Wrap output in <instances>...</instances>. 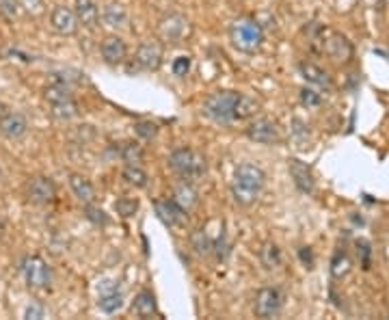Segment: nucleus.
Masks as SVG:
<instances>
[{
  "label": "nucleus",
  "mask_w": 389,
  "mask_h": 320,
  "mask_svg": "<svg viewBox=\"0 0 389 320\" xmlns=\"http://www.w3.org/2000/svg\"><path fill=\"white\" fill-rule=\"evenodd\" d=\"M266 186V173L262 167L253 162H243L238 165L234 171V180H231V197L238 206L249 208L260 199L262 191Z\"/></svg>",
  "instance_id": "f257e3e1"
},
{
  "label": "nucleus",
  "mask_w": 389,
  "mask_h": 320,
  "mask_svg": "<svg viewBox=\"0 0 389 320\" xmlns=\"http://www.w3.org/2000/svg\"><path fill=\"white\" fill-rule=\"evenodd\" d=\"M227 33L231 46L243 54H255L264 44V28L253 18H236Z\"/></svg>",
  "instance_id": "f03ea898"
},
{
  "label": "nucleus",
  "mask_w": 389,
  "mask_h": 320,
  "mask_svg": "<svg viewBox=\"0 0 389 320\" xmlns=\"http://www.w3.org/2000/svg\"><path fill=\"white\" fill-rule=\"evenodd\" d=\"M169 169L175 173L179 180H186V182H197L199 178L205 176L208 171V162L205 156L199 154L193 148H177L171 152L169 160H167Z\"/></svg>",
  "instance_id": "7ed1b4c3"
},
{
  "label": "nucleus",
  "mask_w": 389,
  "mask_h": 320,
  "mask_svg": "<svg viewBox=\"0 0 389 320\" xmlns=\"http://www.w3.org/2000/svg\"><path fill=\"white\" fill-rule=\"evenodd\" d=\"M238 94L236 91H212L201 104V113L208 120L219 124V126H231L234 120V108H236Z\"/></svg>",
  "instance_id": "20e7f679"
},
{
  "label": "nucleus",
  "mask_w": 389,
  "mask_h": 320,
  "mask_svg": "<svg viewBox=\"0 0 389 320\" xmlns=\"http://www.w3.org/2000/svg\"><path fill=\"white\" fill-rule=\"evenodd\" d=\"M156 33H158V39L162 44L177 46V44H182L191 37L193 26H191L189 18L182 15V13H167L158 20Z\"/></svg>",
  "instance_id": "39448f33"
},
{
  "label": "nucleus",
  "mask_w": 389,
  "mask_h": 320,
  "mask_svg": "<svg viewBox=\"0 0 389 320\" xmlns=\"http://www.w3.org/2000/svg\"><path fill=\"white\" fill-rule=\"evenodd\" d=\"M22 277L26 281L28 288L33 290H46L50 286V279H52V273H50V267L48 262L39 255H26L22 260Z\"/></svg>",
  "instance_id": "423d86ee"
},
{
  "label": "nucleus",
  "mask_w": 389,
  "mask_h": 320,
  "mask_svg": "<svg viewBox=\"0 0 389 320\" xmlns=\"http://www.w3.org/2000/svg\"><path fill=\"white\" fill-rule=\"evenodd\" d=\"M281 307H283V295H281L279 288L264 286L257 290L255 301H253V314L257 318H262V320L275 318V316H279Z\"/></svg>",
  "instance_id": "0eeeda50"
},
{
  "label": "nucleus",
  "mask_w": 389,
  "mask_h": 320,
  "mask_svg": "<svg viewBox=\"0 0 389 320\" xmlns=\"http://www.w3.org/2000/svg\"><path fill=\"white\" fill-rule=\"evenodd\" d=\"M245 134L249 141L260 143V145H277L281 143V130L277 122L271 117H253L249 120V126L245 128Z\"/></svg>",
  "instance_id": "6e6552de"
},
{
  "label": "nucleus",
  "mask_w": 389,
  "mask_h": 320,
  "mask_svg": "<svg viewBox=\"0 0 389 320\" xmlns=\"http://www.w3.org/2000/svg\"><path fill=\"white\" fill-rule=\"evenodd\" d=\"M165 59V48L158 39L143 41L134 52V63L145 72H158L162 68Z\"/></svg>",
  "instance_id": "1a4fd4ad"
},
{
  "label": "nucleus",
  "mask_w": 389,
  "mask_h": 320,
  "mask_svg": "<svg viewBox=\"0 0 389 320\" xmlns=\"http://www.w3.org/2000/svg\"><path fill=\"white\" fill-rule=\"evenodd\" d=\"M322 52L329 56V59H333L336 63H348L355 54V48L346 35L336 33V31H326L324 41H322Z\"/></svg>",
  "instance_id": "9d476101"
},
{
  "label": "nucleus",
  "mask_w": 389,
  "mask_h": 320,
  "mask_svg": "<svg viewBox=\"0 0 389 320\" xmlns=\"http://www.w3.org/2000/svg\"><path fill=\"white\" fill-rule=\"evenodd\" d=\"M50 26H52V31L56 35H61V37H72L78 33V18L74 13L72 7H65V5H56L50 13Z\"/></svg>",
  "instance_id": "9b49d317"
},
{
  "label": "nucleus",
  "mask_w": 389,
  "mask_h": 320,
  "mask_svg": "<svg viewBox=\"0 0 389 320\" xmlns=\"http://www.w3.org/2000/svg\"><path fill=\"white\" fill-rule=\"evenodd\" d=\"M26 197L28 201L37 203V206H50L56 199V186L46 176H35L26 184Z\"/></svg>",
  "instance_id": "f8f14e48"
},
{
  "label": "nucleus",
  "mask_w": 389,
  "mask_h": 320,
  "mask_svg": "<svg viewBox=\"0 0 389 320\" xmlns=\"http://www.w3.org/2000/svg\"><path fill=\"white\" fill-rule=\"evenodd\" d=\"M156 212L162 219V223L173 227V229H182L189 223V212L184 208H179L173 199H158L156 201Z\"/></svg>",
  "instance_id": "ddd939ff"
},
{
  "label": "nucleus",
  "mask_w": 389,
  "mask_h": 320,
  "mask_svg": "<svg viewBox=\"0 0 389 320\" xmlns=\"http://www.w3.org/2000/svg\"><path fill=\"white\" fill-rule=\"evenodd\" d=\"M100 54L106 65H122L128 56V46L119 35H106L100 44Z\"/></svg>",
  "instance_id": "4468645a"
},
{
  "label": "nucleus",
  "mask_w": 389,
  "mask_h": 320,
  "mask_svg": "<svg viewBox=\"0 0 389 320\" xmlns=\"http://www.w3.org/2000/svg\"><path fill=\"white\" fill-rule=\"evenodd\" d=\"M288 169H290V178L294 182V186L305 193V195H312L316 191V180H314V173L312 169L303 162V160H298V158H292L288 162Z\"/></svg>",
  "instance_id": "2eb2a0df"
},
{
  "label": "nucleus",
  "mask_w": 389,
  "mask_h": 320,
  "mask_svg": "<svg viewBox=\"0 0 389 320\" xmlns=\"http://www.w3.org/2000/svg\"><path fill=\"white\" fill-rule=\"evenodd\" d=\"M102 22L108 28H115V31H124V28L130 26V15L128 9L119 3V0H108L102 9Z\"/></svg>",
  "instance_id": "dca6fc26"
},
{
  "label": "nucleus",
  "mask_w": 389,
  "mask_h": 320,
  "mask_svg": "<svg viewBox=\"0 0 389 320\" xmlns=\"http://www.w3.org/2000/svg\"><path fill=\"white\" fill-rule=\"evenodd\" d=\"M28 132V122L22 113H5L0 117V134L7 136L9 141H18Z\"/></svg>",
  "instance_id": "f3484780"
},
{
  "label": "nucleus",
  "mask_w": 389,
  "mask_h": 320,
  "mask_svg": "<svg viewBox=\"0 0 389 320\" xmlns=\"http://www.w3.org/2000/svg\"><path fill=\"white\" fill-rule=\"evenodd\" d=\"M171 199L177 203L179 208H184L186 212H191V210L197 206V203H199V193H197V188H195V182H186V180L177 182V184L173 186Z\"/></svg>",
  "instance_id": "a211bd4d"
},
{
  "label": "nucleus",
  "mask_w": 389,
  "mask_h": 320,
  "mask_svg": "<svg viewBox=\"0 0 389 320\" xmlns=\"http://www.w3.org/2000/svg\"><path fill=\"white\" fill-rule=\"evenodd\" d=\"M74 13L78 18V24H82L89 31H94L100 24V9L96 0H74Z\"/></svg>",
  "instance_id": "6ab92c4d"
},
{
  "label": "nucleus",
  "mask_w": 389,
  "mask_h": 320,
  "mask_svg": "<svg viewBox=\"0 0 389 320\" xmlns=\"http://www.w3.org/2000/svg\"><path fill=\"white\" fill-rule=\"evenodd\" d=\"M130 312L139 318H154L158 316V303H156V297L152 290H141V293H136L132 305H130Z\"/></svg>",
  "instance_id": "aec40b11"
},
{
  "label": "nucleus",
  "mask_w": 389,
  "mask_h": 320,
  "mask_svg": "<svg viewBox=\"0 0 389 320\" xmlns=\"http://www.w3.org/2000/svg\"><path fill=\"white\" fill-rule=\"evenodd\" d=\"M298 72H301V76H303L310 84L320 87V89H331V87H333L331 76H329L322 68H318V65L312 63V61H301V63H298Z\"/></svg>",
  "instance_id": "412c9836"
},
{
  "label": "nucleus",
  "mask_w": 389,
  "mask_h": 320,
  "mask_svg": "<svg viewBox=\"0 0 389 320\" xmlns=\"http://www.w3.org/2000/svg\"><path fill=\"white\" fill-rule=\"evenodd\" d=\"M70 188H72L74 197L82 203V206L96 201V188H94V184L89 182L84 176H80V173H72V176H70Z\"/></svg>",
  "instance_id": "4be33fe9"
},
{
  "label": "nucleus",
  "mask_w": 389,
  "mask_h": 320,
  "mask_svg": "<svg viewBox=\"0 0 389 320\" xmlns=\"http://www.w3.org/2000/svg\"><path fill=\"white\" fill-rule=\"evenodd\" d=\"M260 110V102L253 98V96H247V94H238V100H236V108H234V120L236 122H249L253 120Z\"/></svg>",
  "instance_id": "5701e85b"
},
{
  "label": "nucleus",
  "mask_w": 389,
  "mask_h": 320,
  "mask_svg": "<svg viewBox=\"0 0 389 320\" xmlns=\"http://www.w3.org/2000/svg\"><path fill=\"white\" fill-rule=\"evenodd\" d=\"M260 262H262V267L266 271H275L281 267V262H283V255H281V249L275 245V243H264L262 249H260Z\"/></svg>",
  "instance_id": "b1692460"
},
{
  "label": "nucleus",
  "mask_w": 389,
  "mask_h": 320,
  "mask_svg": "<svg viewBox=\"0 0 389 320\" xmlns=\"http://www.w3.org/2000/svg\"><path fill=\"white\" fill-rule=\"evenodd\" d=\"M50 113H52V117L58 120V122H72L80 115V106L76 104L74 98H70V100H63V102L50 104Z\"/></svg>",
  "instance_id": "393cba45"
},
{
  "label": "nucleus",
  "mask_w": 389,
  "mask_h": 320,
  "mask_svg": "<svg viewBox=\"0 0 389 320\" xmlns=\"http://www.w3.org/2000/svg\"><path fill=\"white\" fill-rule=\"evenodd\" d=\"M98 307L104 314H117L119 309L124 307V293H119L117 288L113 290H102V295L98 299Z\"/></svg>",
  "instance_id": "a878e982"
},
{
  "label": "nucleus",
  "mask_w": 389,
  "mask_h": 320,
  "mask_svg": "<svg viewBox=\"0 0 389 320\" xmlns=\"http://www.w3.org/2000/svg\"><path fill=\"white\" fill-rule=\"evenodd\" d=\"M119 156L126 165H141L145 160V148L139 141H124L119 148Z\"/></svg>",
  "instance_id": "bb28decb"
},
{
  "label": "nucleus",
  "mask_w": 389,
  "mask_h": 320,
  "mask_svg": "<svg viewBox=\"0 0 389 320\" xmlns=\"http://www.w3.org/2000/svg\"><path fill=\"white\" fill-rule=\"evenodd\" d=\"M122 178L126 180V184H130L134 188H145L147 180H149L141 165H126L124 171H122Z\"/></svg>",
  "instance_id": "cd10ccee"
},
{
  "label": "nucleus",
  "mask_w": 389,
  "mask_h": 320,
  "mask_svg": "<svg viewBox=\"0 0 389 320\" xmlns=\"http://www.w3.org/2000/svg\"><path fill=\"white\" fill-rule=\"evenodd\" d=\"M350 257H348V253L346 251H342V249H338L336 253H333V257H331V277L333 279H344L348 273H350Z\"/></svg>",
  "instance_id": "c85d7f7f"
},
{
  "label": "nucleus",
  "mask_w": 389,
  "mask_h": 320,
  "mask_svg": "<svg viewBox=\"0 0 389 320\" xmlns=\"http://www.w3.org/2000/svg\"><path fill=\"white\" fill-rule=\"evenodd\" d=\"M44 98H46V102H48V104H56V102L70 100V98H74V96H72L70 84H63V82H52V84H48V87H46Z\"/></svg>",
  "instance_id": "c756f323"
},
{
  "label": "nucleus",
  "mask_w": 389,
  "mask_h": 320,
  "mask_svg": "<svg viewBox=\"0 0 389 320\" xmlns=\"http://www.w3.org/2000/svg\"><path fill=\"white\" fill-rule=\"evenodd\" d=\"M115 210H117V215H122L124 219H130L139 210V201L134 197H119L115 201Z\"/></svg>",
  "instance_id": "7c9ffc66"
},
{
  "label": "nucleus",
  "mask_w": 389,
  "mask_h": 320,
  "mask_svg": "<svg viewBox=\"0 0 389 320\" xmlns=\"http://www.w3.org/2000/svg\"><path fill=\"white\" fill-rule=\"evenodd\" d=\"M158 132H160V128L154 122H136L134 124V134L143 141H154L158 136Z\"/></svg>",
  "instance_id": "2f4dec72"
},
{
  "label": "nucleus",
  "mask_w": 389,
  "mask_h": 320,
  "mask_svg": "<svg viewBox=\"0 0 389 320\" xmlns=\"http://www.w3.org/2000/svg\"><path fill=\"white\" fill-rule=\"evenodd\" d=\"M20 11V0H0V15H5L7 20H15Z\"/></svg>",
  "instance_id": "473e14b6"
},
{
  "label": "nucleus",
  "mask_w": 389,
  "mask_h": 320,
  "mask_svg": "<svg viewBox=\"0 0 389 320\" xmlns=\"http://www.w3.org/2000/svg\"><path fill=\"white\" fill-rule=\"evenodd\" d=\"M84 212H87V219L89 221H94L96 225H106L108 223V217L102 208H96L94 203H87L84 206Z\"/></svg>",
  "instance_id": "72a5a7b5"
},
{
  "label": "nucleus",
  "mask_w": 389,
  "mask_h": 320,
  "mask_svg": "<svg viewBox=\"0 0 389 320\" xmlns=\"http://www.w3.org/2000/svg\"><path fill=\"white\" fill-rule=\"evenodd\" d=\"M20 7H22V11H26L31 18H37V15H42L44 13V0H20Z\"/></svg>",
  "instance_id": "f704fd0d"
},
{
  "label": "nucleus",
  "mask_w": 389,
  "mask_h": 320,
  "mask_svg": "<svg viewBox=\"0 0 389 320\" xmlns=\"http://www.w3.org/2000/svg\"><path fill=\"white\" fill-rule=\"evenodd\" d=\"M301 104L307 106V108H316V106L322 104V96L318 91L307 89V87H305V89H301Z\"/></svg>",
  "instance_id": "c9c22d12"
},
{
  "label": "nucleus",
  "mask_w": 389,
  "mask_h": 320,
  "mask_svg": "<svg viewBox=\"0 0 389 320\" xmlns=\"http://www.w3.org/2000/svg\"><path fill=\"white\" fill-rule=\"evenodd\" d=\"M357 255L362 257V267L368 271L370 269V260H372V249L368 241H357Z\"/></svg>",
  "instance_id": "e433bc0d"
},
{
  "label": "nucleus",
  "mask_w": 389,
  "mask_h": 320,
  "mask_svg": "<svg viewBox=\"0 0 389 320\" xmlns=\"http://www.w3.org/2000/svg\"><path fill=\"white\" fill-rule=\"evenodd\" d=\"M191 72V56H177L173 61V74L175 76H186Z\"/></svg>",
  "instance_id": "4c0bfd02"
},
{
  "label": "nucleus",
  "mask_w": 389,
  "mask_h": 320,
  "mask_svg": "<svg viewBox=\"0 0 389 320\" xmlns=\"http://www.w3.org/2000/svg\"><path fill=\"white\" fill-rule=\"evenodd\" d=\"M46 316H48V312L39 303H31V305H26V309H24V318H35V320H39V318H46Z\"/></svg>",
  "instance_id": "58836bf2"
},
{
  "label": "nucleus",
  "mask_w": 389,
  "mask_h": 320,
  "mask_svg": "<svg viewBox=\"0 0 389 320\" xmlns=\"http://www.w3.org/2000/svg\"><path fill=\"white\" fill-rule=\"evenodd\" d=\"M298 257H301L305 269H314V253H312L310 247H301V249H298Z\"/></svg>",
  "instance_id": "ea45409f"
},
{
  "label": "nucleus",
  "mask_w": 389,
  "mask_h": 320,
  "mask_svg": "<svg viewBox=\"0 0 389 320\" xmlns=\"http://www.w3.org/2000/svg\"><path fill=\"white\" fill-rule=\"evenodd\" d=\"M7 113V106L3 104V102H0V117H3V115Z\"/></svg>",
  "instance_id": "a19ab883"
},
{
  "label": "nucleus",
  "mask_w": 389,
  "mask_h": 320,
  "mask_svg": "<svg viewBox=\"0 0 389 320\" xmlns=\"http://www.w3.org/2000/svg\"><path fill=\"white\" fill-rule=\"evenodd\" d=\"M0 178H3V169H0Z\"/></svg>",
  "instance_id": "79ce46f5"
}]
</instances>
